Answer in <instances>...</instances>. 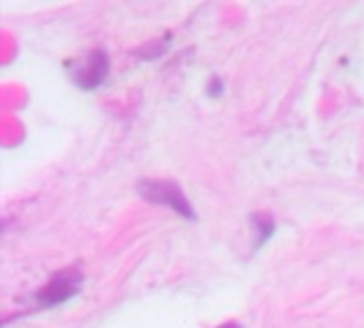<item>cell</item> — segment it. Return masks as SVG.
<instances>
[{
    "instance_id": "obj_1",
    "label": "cell",
    "mask_w": 364,
    "mask_h": 328,
    "mask_svg": "<svg viewBox=\"0 0 364 328\" xmlns=\"http://www.w3.org/2000/svg\"><path fill=\"white\" fill-rule=\"evenodd\" d=\"M136 190L145 201H149L154 205L168 207L188 220H196V213L179 184H175L171 179H143V181H139Z\"/></svg>"
},
{
    "instance_id": "obj_2",
    "label": "cell",
    "mask_w": 364,
    "mask_h": 328,
    "mask_svg": "<svg viewBox=\"0 0 364 328\" xmlns=\"http://www.w3.org/2000/svg\"><path fill=\"white\" fill-rule=\"evenodd\" d=\"M81 282H83V275L79 271H75V269L60 271L45 288L38 290L36 303L41 307H55V305L68 301L70 297H75L79 292Z\"/></svg>"
},
{
    "instance_id": "obj_3",
    "label": "cell",
    "mask_w": 364,
    "mask_h": 328,
    "mask_svg": "<svg viewBox=\"0 0 364 328\" xmlns=\"http://www.w3.org/2000/svg\"><path fill=\"white\" fill-rule=\"evenodd\" d=\"M109 75V55L102 49H94L77 68H73V81L81 90L98 88Z\"/></svg>"
},
{
    "instance_id": "obj_4",
    "label": "cell",
    "mask_w": 364,
    "mask_h": 328,
    "mask_svg": "<svg viewBox=\"0 0 364 328\" xmlns=\"http://www.w3.org/2000/svg\"><path fill=\"white\" fill-rule=\"evenodd\" d=\"M252 226H254V231H256V248H260L262 243H267V239L273 235V231H275V222H273V218H269V216H264V213H256V216H252Z\"/></svg>"
},
{
    "instance_id": "obj_5",
    "label": "cell",
    "mask_w": 364,
    "mask_h": 328,
    "mask_svg": "<svg viewBox=\"0 0 364 328\" xmlns=\"http://www.w3.org/2000/svg\"><path fill=\"white\" fill-rule=\"evenodd\" d=\"M222 90H224L222 81H220L218 77H213V79H211V83H209V94H211V96H220V94H222Z\"/></svg>"
},
{
    "instance_id": "obj_6",
    "label": "cell",
    "mask_w": 364,
    "mask_h": 328,
    "mask_svg": "<svg viewBox=\"0 0 364 328\" xmlns=\"http://www.w3.org/2000/svg\"><path fill=\"white\" fill-rule=\"evenodd\" d=\"M220 328H243L239 322H226V324H222Z\"/></svg>"
}]
</instances>
